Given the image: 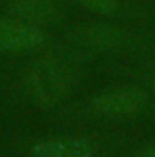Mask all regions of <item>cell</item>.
<instances>
[{
	"mask_svg": "<svg viewBox=\"0 0 155 157\" xmlns=\"http://www.w3.org/2000/svg\"><path fill=\"white\" fill-rule=\"evenodd\" d=\"M153 88H155V73H153Z\"/></svg>",
	"mask_w": 155,
	"mask_h": 157,
	"instance_id": "obj_9",
	"label": "cell"
},
{
	"mask_svg": "<svg viewBox=\"0 0 155 157\" xmlns=\"http://www.w3.org/2000/svg\"><path fill=\"white\" fill-rule=\"evenodd\" d=\"M82 39L99 49H115L122 44V33L112 26H95L86 29Z\"/></svg>",
	"mask_w": 155,
	"mask_h": 157,
	"instance_id": "obj_6",
	"label": "cell"
},
{
	"mask_svg": "<svg viewBox=\"0 0 155 157\" xmlns=\"http://www.w3.org/2000/svg\"><path fill=\"white\" fill-rule=\"evenodd\" d=\"M78 2L82 6H86L88 9H91L95 13H100V15H112L119 7L117 0H78Z\"/></svg>",
	"mask_w": 155,
	"mask_h": 157,
	"instance_id": "obj_7",
	"label": "cell"
},
{
	"mask_svg": "<svg viewBox=\"0 0 155 157\" xmlns=\"http://www.w3.org/2000/svg\"><path fill=\"white\" fill-rule=\"evenodd\" d=\"M7 7L13 17L29 24H46L57 17V4L53 0H11Z\"/></svg>",
	"mask_w": 155,
	"mask_h": 157,
	"instance_id": "obj_5",
	"label": "cell"
},
{
	"mask_svg": "<svg viewBox=\"0 0 155 157\" xmlns=\"http://www.w3.org/2000/svg\"><path fill=\"white\" fill-rule=\"evenodd\" d=\"M26 86L35 102L42 106L55 104L71 88V73L64 62L57 59L37 60L28 71Z\"/></svg>",
	"mask_w": 155,
	"mask_h": 157,
	"instance_id": "obj_1",
	"label": "cell"
},
{
	"mask_svg": "<svg viewBox=\"0 0 155 157\" xmlns=\"http://www.w3.org/2000/svg\"><path fill=\"white\" fill-rule=\"evenodd\" d=\"M148 104V95L139 88H120L106 91L93 101V108L104 115H131Z\"/></svg>",
	"mask_w": 155,
	"mask_h": 157,
	"instance_id": "obj_3",
	"label": "cell"
},
{
	"mask_svg": "<svg viewBox=\"0 0 155 157\" xmlns=\"http://www.w3.org/2000/svg\"><path fill=\"white\" fill-rule=\"evenodd\" d=\"M137 157H155V146H148V148H142Z\"/></svg>",
	"mask_w": 155,
	"mask_h": 157,
	"instance_id": "obj_8",
	"label": "cell"
},
{
	"mask_svg": "<svg viewBox=\"0 0 155 157\" xmlns=\"http://www.w3.org/2000/svg\"><path fill=\"white\" fill-rule=\"evenodd\" d=\"M95 144L84 137L47 139L31 148V157H93Z\"/></svg>",
	"mask_w": 155,
	"mask_h": 157,
	"instance_id": "obj_4",
	"label": "cell"
},
{
	"mask_svg": "<svg viewBox=\"0 0 155 157\" xmlns=\"http://www.w3.org/2000/svg\"><path fill=\"white\" fill-rule=\"evenodd\" d=\"M46 42V35L35 24L0 20V51L22 53L40 48Z\"/></svg>",
	"mask_w": 155,
	"mask_h": 157,
	"instance_id": "obj_2",
	"label": "cell"
}]
</instances>
